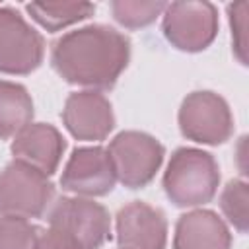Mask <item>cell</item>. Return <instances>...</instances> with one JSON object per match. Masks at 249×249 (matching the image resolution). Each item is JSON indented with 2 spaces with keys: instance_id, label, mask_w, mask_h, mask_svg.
Wrapping results in <instances>:
<instances>
[{
  "instance_id": "cell-9",
  "label": "cell",
  "mask_w": 249,
  "mask_h": 249,
  "mask_svg": "<svg viewBox=\"0 0 249 249\" xmlns=\"http://www.w3.org/2000/svg\"><path fill=\"white\" fill-rule=\"evenodd\" d=\"M115 167L103 146L76 148L60 175V187L84 198L105 196L115 189Z\"/></svg>"
},
{
  "instance_id": "cell-4",
  "label": "cell",
  "mask_w": 249,
  "mask_h": 249,
  "mask_svg": "<svg viewBox=\"0 0 249 249\" xmlns=\"http://www.w3.org/2000/svg\"><path fill=\"white\" fill-rule=\"evenodd\" d=\"M54 198V185L39 169L10 161L0 171V216L41 218Z\"/></svg>"
},
{
  "instance_id": "cell-13",
  "label": "cell",
  "mask_w": 249,
  "mask_h": 249,
  "mask_svg": "<svg viewBox=\"0 0 249 249\" xmlns=\"http://www.w3.org/2000/svg\"><path fill=\"white\" fill-rule=\"evenodd\" d=\"M231 233L226 222L206 208L183 214L175 224L173 249H230Z\"/></svg>"
},
{
  "instance_id": "cell-12",
  "label": "cell",
  "mask_w": 249,
  "mask_h": 249,
  "mask_svg": "<svg viewBox=\"0 0 249 249\" xmlns=\"http://www.w3.org/2000/svg\"><path fill=\"white\" fill-rule=\"evenodd\" d=\"M10 150L14 160L23 161L51 177L60 165L66 140L58 128L49 123H29L14 136Z\"/></svg>"
},
{
  "instance_id": "cell-15",
  "label": "cell",
  "mask_w": 249,
  "mask_h": 249,
  "mask_svg": "<svg viewBox=\"0 0 249 249\" xmlns=\"http://www.w3.org/2000/svg\"><path fill=\"white\" fill-rule=\"evenodd\" d=\"M25 10L43 29L56 33L93 16L95 6L91 2H29Z\"/></svg>"
},
{
  "instance_id": "cell-1",
  "label": "cell",
  "mask_w": 249,
  "mask_h": 249,
  "mask_svg": "<svg viewBox=\"0 0 249 249\" xmlns=\"http://www.w3.org/2000/svg\"><path fill=\"white\" fill-rule=\"evenodd\" d=\"M130 60V39L115 27L91 23L53 43L51 66L72 86L111 89Z\"/></svg>"
},
{
  "instance_id": "cell-8",
  "label": "cell",
  "mask_w": 249,
  "mask_h": 249,
  "mask_svg": "<svg viewBox=\"0 0 249 249\" xmlns=\"http://www.w3.org/2000/svg\"><path fill=\"white\" fill-rule=\"evenodd\" d=\"M43 56V35L18 10L0 6V74H31L41 66Z\"/></svg>"
},
{
  "instance_id": "cell-18",
  "label": "cell",
  "mask_w": 249,
  "mask_h": 249,
  "mask_svg": "<svg viewBox=\"0 0 249 249\" xmlns=\"http://www.w3.org/2000/svg\"><path fill=\"white\" fill-rule=\"evenodd\" d=\"M41 228L25 218L0 216V249H35Z\"/></svg>"
},
{
  "instance_id": "cell-16",
  "label": "cell",
  "mask_w": 249,
  "mask_h": 249,
  "mask_svg": "<svg viewBox=\"0 0 249 249\" xmlns=\"http://www.w3.org/2000/svg\"><path fill=\"white\" fill-rule=\"evenodd\" d=\"M165 2H140V0H115L111 2V12L117 23L126 29H142L156 21L163 14Z\"/></svg>"
},
{
  "instance_id": "cell-10",
  "label": "cell",
  "mask_w": 249,
  "mask_h": 249,
  "mask_svg": "<svg viewBox=\"0 0 249 249\" xmlns=\"http://www.w3.org/2000/svg\"><path fill=\"white\" fill-rule=\"evenodd\" d=\"M66 130L84 142H99L115 128V113L111 101L93 89L74 91L66 97L62 109Z\"/></svg>"
},
{
  "instance_id": "cell-7",
  "label": "cell",
  "mask_w": 249,
  "mask_h": 249,
  "mask_svg": "<svg viewBox=\"0 0 249 249\" xmlns=\"http://www.w3.org/2000/svg\"><path fill=\"white\" fill-rule=\"evenodd\" d=\"M218 10L212 2H171L163 10L161 31L165 39L183 53L208 49L218 35Z\"/></svg>"
},
{
  "instance_id": "cell-14",
  "label": "cell",
  "mask_w": 249,
  "mask_h": 249,
  "mask_svg": "<svg viewBox=\"0 0 249 249\" xmlns=\"http://www.w3.org/2000/svg\"><path fill=\"white\" fill-rule=\"evenodd\" d=\"M33 121V99L25 86L0 80V138H12Z\"/></svg>"
},
{
  "instance_id": "cell-2",
  "label": "cell",
  "mask_w": 249,
  "mask_h": 249,
  "mask_svg": "<svg viewBox=\"0 0 249 249\" xmlns=\"http://www.w3.org/2000/svg\"><path fill=\"white\" fill-rule=\"evenodd\" d=\"M163 191L179 208H195L210 202L220 185V167L210 152L177 148L163 173Z\"/></svg>"
},
{
  "instance_id": "cell-19",
  "label": "cell",
  "mask_w": 249,
  "mask_h": 249,
  "mask_svg": "<svg viewBox=\"0 0 249 249\" xmlns=\"http://www.w3.org/2000/svg\"><path fill=\"white\" fill-rule=\"evenodd\" d=\"M247 2L239 0L235 4L228 6V18L231 27V39H233V51L241 64H247Z\"/></svg>"
},
{
  "instance_id": "cell-3",
  "label": "cell",
  "mask_w": 249,
  "mask_h": 249,
  "mask_svg": "<svg viewBox=\"0 0 249 249\" xmlns=\"http://www.w3.org/2000/svg\"><path fill=\"white\" fill-rule=\"evenodd\" d=\"M49 228L76 249H101L111 239V216L91 198L62 196L49 212Z\"/></svg>"
},
{
  "instance_id": "cell-11",
  "label": "cell",
  "mask_w": 249,
  "mask_h": 249,
  "mask_svg": "<svg viewBox=\"0 0 249 249\" xmlns=\"http://www.w3.org/2000/svg\"><path fill=\"white\" fill-rule=\"evenodd\" d=\"M115 231L119 249H165L167 218L163 210L132 200L117 212Z\"/></svg>"
},
{
  "instance_id": "cell-5",
  "label": "cell",
  "mask_w": 249,
  "mask_h": 249,
  "mask_svg": "<svg viewBox=\"0 0 249 249\" xmlns=\"http://www.w3.org/2000/svg\"><path fill=\"white\" fill-rule=\"evenodd\" d=\"M117 181L126 189H142L160 171L165 156V148L148 132L123 130L119 132L107 148Z\"/></svg>"
},
{
  "instance_id": "cell-6",
  "label": "cell",
  "mask_w": 249,
  "mask_h": 249,
  "mask_svg": "<svg viewBox=\"0 0 249 249\" xmlns=\"http://www.w3.org/2000/svg\"><path fill=\"white\" fill-rule=\"evenodd\" d=\"M179 130L187 140L218 146L233 134V115L228 101L208 89L189 93L179 107Z\"/></svg>"
},
{
  "instance_id": "cell-17",
  "label": "cell",
  "mask_w": 249,
  "mask_h": 249,
  "mask_svg": "<svg viewBox=\"0 0 249 249\" xmlns=\"http://www.w3.org/2000/svg\"><path fill=\"white\" fill-rule=\"evenodd\" d=\"M247 202H249L247 183L241 179L228 181V185L224 187V191L220 195V208H222L224 216L228 218V222L241 233L247 231V224H249Z\"/></svg>"
},
{
  "instance_id": "cell-20",
  "label": "cell",
  "mask_w": 249,
  "mask_h": 249,
  "mask_svg": "<svg viewBox=\"0 0 249 249\" xmlns=\"http://www.w3.org/2000/svg\"><path fill=\"white\" fill-rule=\"evenodd\" d=\"M35 249H76V247H72L64 237H60L56 231L49 228V230H41Z\"/></svg>"
}]
</instances>
